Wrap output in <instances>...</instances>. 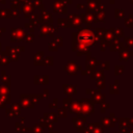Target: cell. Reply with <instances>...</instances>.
Returning a JSON list of instances; mask_svg holds the SVG:
<instances>
[{"mask_svg":"<svg viewBox=\"0 0 133 133\" xmlns=\"http://www.w3.org/2000/svg\"><path fill=\"white\" fill-rule=\"evenodd\" d=\"M100 66L102 70L104 71H108L110 69V61L109 60H104V61H101L100 62Z\"/></svg>","mask_w":133,"mask_h":133,"instance_id":"cell-25","label":"cell"},{"mask_svg":"<svg viewBox=\"0 0 133 133\" xmlns=\"http://www.w3.org/2000/svg\"><path fill=\"white\" fill-rule=\"evenodd\" d=\"M130 3H131V4L133 5V0H130Z\"/></svg>","mask_w":133,"mask_h":133,"instance_id":"cell-49","label":"cell"},{"mask_svg":"<svg viewBox=\"0 0 133 133\" xmlns=\"http://www.w3.org/2000/svg\"><path fill=\"white\" fill-rule=\"evenodd\" d=\"M29 23L30 24H32L33 26H36V25H41L42 23H43V21H42V19H41V16H39V14H32L30 17H29Z\"/></svg>","mask_w":133,"mask_h":133,"instance_id":"cell-8","label":"cell"},{"mask_svg":"<svg viewBox=\"0 0 133 133\" xmlns=\"http://www.w3.org/2000/svg\"><path fill=\"white\" fill-rule=\"evenodd\" d=\"M109 50L110 51H112V52H115V51H129V47L126 45V44H124L123 42H121L118 38H116V37H114L110 43H109Z\"/></svg>","mask_w":133,"mask_h":133,"instance_id":"cell-1","label":"cell"},{"mask_svg":"<svg viewBox=\"0 0 133 133\" xmlns=\"http://www.w3.org/2000/svg\"><path fill=\"white\" fill-rule=\"evenodd\" d=\"M97 85H98L99 87L103 88V87H104V81H103V80H98V81H97Z\"/></svg>","mask_w":133,"mask_h":133,"instance_id":"cell-41","label":"cell"},{"mask_svg":"<svg viewBox=\"0 0 133 133\" xmlns=\"http://www.w3.org/2000/svg\"><path fill=\"white\" fill-rule=\"evenodd\" d=\"M114 37H115V36H114V33H113V32H111V31H109V30L107 29L102 39H104V41H105V42H107V43H110Z\"/></svg>","mask_w":133,"mask_h":133,"instance_id":"cell-16","label":"cell"},{"mask_svg":"<svg viewBox=\"0 0 133 133\" xmlns=\"http://www.w3.org/2000/svg\"><path fill=\"white\" fill-rule=\"evenodd\" d=\"M100 62L101 61H99V60H97L95 57H92V56H87L86 57V65H89V66H97V65H100Z\"/></svg>","mask_w":133,"mask_h":133,"instance_id":"cell-13","label":"cell"},{"mask_svg":"<svg viewBox=\"0 0 133 133\" xmlns=\"http://www.w3.org/2000/svg\"><path fill=\"white\" fill-rule=\"evenodd\" d=\"M105 21V12H95V22H104Z\"/></svg>","mask_w":133,"mask_h":133,"instance_id":"cell-18","label":"cell"},{"mask_svg":"<svg viewBox=\"0 0 133 133\" xmlns=\"http://www.w3.org/2000/svg\"><path fill=\"white\" fill-rule=\"evenodd\" d=\"M90 77H91V79L97 78L98 80H103L104 79V73L102 71H96L92 75H90Z\"/></svg>","mask_w":133,"mask_h":133,"instance_id":"cell-20","label":"cell"},{"mask_svg":"<svg viewBox=\"0 0 133 133\" xmlns=\"http://www.w3.org/2000/svg\"><path fill=\"white\" fill-rule=\"evenodd\" d=\"M114 36L116 38H119V37H124L125 34H124V29L121 28V27H116L115 28V31H114Z\"/></svg>","mask_w":133,"mask_h":133,"instance_id":"cell-23","label":"cell"},{"mask_svg":"<svg viewBox=\"0 0 133 133\" xmlns=\"http://www.w3.org/2000/svg\"><path fill=\"white\" fill-rule=\"evenodd\" d=\"M48 49H49V51L55 52V51H57L58 46H57V45H56L54 42H49V43H48Z\"/></svg>","mask_w":133,"mask_h":133,"instance_id":"cell-29","label":"cell"},{"mask_svg":"<svg viewBox=\"0 0 133 133\" xmlns=\"http://www.w3.org/2000/svg\"><path fill=\"white\" fill-rule=\"evenodd\" d=\"M57 23H58V26L59 27H62V28H72L71 25H70V22L68 21V19L60 18V19L57 20Z\"/></svg>","mask_w":133,"mask_h":133,"instance_id":"cell-15","label":"cell"},{"mask_svg":"<svg viewBox=\"0 0 133 133\" xmlns=\"http://www.w3.org/2000/svg\"><path fill=\"white\" fill-rule=\"evenodd\" d=\"M68 21L70 22V25L72 28H78L81 29L82 28V24L83 21L80 18V16L78 14H68Z\"/></svg>","mask_w":133,"mask_h":133,"instance_id":"cell-2","label":"cell"},{"mask_svg":"<svg viewBox=\"0 0 133 133\" xmlns=\"http://www.w3.org/2000/svg\"><path fill=\"white\" fill-rule=\"evenodd\" d=\"M125 17V11L122 8H115L114 9V18L115 19H121Z\"/></svg>","mask_w":133,"mask_h":133,"instance_id":"cell-21","label":"cell"},{"mask_svg":"<svg viewBox=\"0 0 133 133\" xmlns=\"http://www.w3.org/2000/svg\"><path fill=\"white\" fill-rule=\"evenodd\" d=\"M95 72H96V68H95V66H89V65H86L85 70H82V71H81V74H82V75H87V74L92 75Z\"/></svg>","mask_w":133,"mask_h":133,"instance_id":"cell-17","label":"cell"},{"mask_svg":"<svg viewBox=\"0 0 133 133\" xmlns=\"http://www.w3.org/2000/svg\"><path fill=\"white\" fill-rule=\"evenodd\" d=\"M124 44H126L129 48L130 47H133V37H130V36H124Z\"/></svg>","mask_w":133,"mask_h":133,"instance_id":"cell-27","label":"cell"},{"mask_svg":"<svg viewBox=\"0 0 133 133\" xmlns=\"http://www.w3.org/2000/svg\"><path fill=\"white\" fill-rule=\"evenodd\" d=\"M132 56H133V51H131V50H129V51H121L119 52V59L122 61H127Z\"/></svg>","mask_w":133,"mask_h":133,"instance_id":"cell-12","label":"cell"},{"mask_svg":"<svg viewBox=\"0 0 133 133\" xmlns=\"http://www.w3.org/2000/svg\"><path fill=\"white\" fill-rule=\"evenodd\" d=\"M11 9H19L21 7V2L19 0H10Z\"/></svg>","mask_w":133,"mask_h":133,"instance_id":"cell-26","label":"cell"},{"mask_svg":"<svg viewBox=\"0 0 133 133\" xmlns=\"http://www.w3.org/2000/svg\"><path fill=\"white\" fill-rule=\"evenodd\" d=\"M24 27L27 28V29H29V32H30V33H33V32H34V26H33L32 24H30V23H25V24H24Z\"/></svg>","mask_w":133,"mask_h":133,"instance_id":"cell-36","label":"cell"},{"mask_svg":"<svg viewBox=\"0 0 133 133\" xmlns=\"http://www.w3.org/2000/svg\"><path fill=\"white\" fill-rule=\"evenodd\" d=\"M45 57V52L44 51H37L34 54V64L36 65H42L43 64V60Z\"/></svg>","mask_w":133,"mask_h":133,"instance_id":"cell-10","label":"cell"},{"mask_svg":"<svg viewBox=\"0 0 133 133\" xmlns=\"http://www.w3.org/2000/svg\"><path fill=\"white\" fill-rule=\"evenodd\" d=\"M76 7L78 9H83V8H86V5L85 4H82V3H77L76 4Z\"/></svg>","mask_w":133,"mask_h":133,"instance_id":"cell-39","label":"cell"},{"mask_svg":"<svg viewBox=\"0 0 133 133\" xmlns=\"http://www.w3.org/2000/svg\"><path fill=\"white\" fill-rule=\"evenodd\" d=\"M19 9H11L10 10V18H18L19 17Z\"/></svg>","mask_w":133,"mask_h":133,"instance_id":"cell-37","label":"cell"},{"mask_svg":"<svg viewBox=\"0 0 133 133\" xmlns=\"http://www.w3.org/2000/svg\"><path fill=\"white\" fill-rule=\"evenodd\" d=\"M84 22H85V25H86L85 28H90L91 23L95 22V14H92V12H90V14H85Z\"/></svg>","mask_w":133,"mask_h":133,"instance_id":"cell-11","label":"cell"},{"mask_svg":"<svg viewBox=\"0 0 133 133\" xmlns=\"http://www.w3.org/2000/svg\"><path fill=\"white\" fill-rule=\"evenodd\" d=\"M1 57H2V54H1V53H0V59H1Z\"/></svg>","mask_w":133,"mask_h":133,"instance_id":"cell-50","label":"cell"},{"mask_svg":"<svg viewBox=\"0 0 133 133\" xmlns=\"http://www.w3.org/2000/svg\"><path fill=\"white\" fill-rule=\"evenodd\" d=\"M63 6H66L64 4L63 0H54L53 1V8H60V7H63Z\"/></svg>","mask_w":133,"mask_h":133,"instance_id":"cell-24","label":"cell"},{"mask_svg":"<svg viewBox=\"0 0 133 133\" xmlns=\"http://www.w3.org/2000/svg\"><path fill=\"white\" fill-rule=\"evenodd\" d=\"M0 50H1V43H0Z\"/></svg>","mask_w":133,"mask_h":133,"instance_id":"cell-51","label":"cell"},{"mask_svg":"<svg viewBox=\"0 0 133 133\" xmlns=\"http://www.w3.org/2000/svg\"><path fill=\"white\" fill-rule=\"evenodd\" d=\"M0 18H10L9 9H0Z\"/></svg>","mask_w":133,"mask_h":133,"instance_id":"cell-28","label":"cell"},{"mask_svg":"<svg viewBox=\"0 0 133 133\" xmlns=\"http://www.w3.org/2000/svg\"><path fill=\"white\" fill-rule=\"evenodd\" d=\"M53 63H54V58H53V56H46V57H44L43 64H45V65H52Z\"/></svg>","mask_w":133,"mask_h":133,"instance_id":"cell-22","label":"cell"},{"mask_svg":"<svg viewBox=\"0 0 133 133\" xmlns=\"http://www.w3.org/2000/svg\"><path fill=\"white\" fill-rule=\"evenodd\" d=\"M108 46H109V43L105 42L104 39H101V42H100V50H101L102 52H104V51L108 48Z\"/></svg>","mask_w":133,"mask_h":133,"instance_id":"cell-30","label":"cell"},{"mask_svg":"<svg viewBox=\"0 0 133 133\" xmlns=\"http://www.w3.org/2000/svg\"><path fill=\"white\" fill-rule=\"evenodd\" d=\"M64 70H65L70 75H74V74L77 73V71L82 70V66H81V65H78L75 60H70V61L65 64Z\"/></svg>","mask_w":133,"mask_h":133,"instance_id":"cell-4","label":"cell"},{"mask_svg":"<svg viewBox=\"0 0 133 133\" xmlns=\"http://www.w3.org/2000/svg\"><path fill=\"white\" fill-rule=\"evenodd\" d=\"M128 18H130L131 20H133V14H132V12H131V14H129V17H128Z\"/></svg>","mask_w":133,"mask_h":133,"instance_id":"cell-44","label":"cell"},{"mask_svg":"<svg viewBox=\"0 0 133 133\" xmlns=\"http://www.w3.org/2000/svg\"><path fill=\"white\" fill-rule=\"evenodd\" d=\"M63 87H64V88H68V90H69L68 92H74L73 90H75V89H76L74 86H66V85H63Z\"/></svg>","mask_w":133,"mask_h":133,"instance_id":"cell-40","label":"cell"},{"mask_svg":"<svg viewBox=\"0 0 133 133\" xmlns=\"http://www.w3.org/2000/svg\"><path fill=\"white\" fill-rule=\"evenodd\" d=\"M24 38H25V41L26 42H33L34 41V34L33 33H30V32H28V33H25V35H24Z\"/></svg>","mask_w":133,"mask_h":133,"instance_id":"cell-31","label":"cell"},{"mask_svg":"<svg viewBox=\"0 0 133 133\" xmlns=\"http://www.w3.org/2000/svg\"><path fill=\"white\" fill-rule=\"evenodd\" d=\"M5 30H6V29H5L4 27H0V36H1V33H2V32H5Z\"/></svg>","mask_w":133,"mask_h":133,"instance_id":"cell-43","label":"cell"},{"mask_svg":"<svg viewBox=\"0 0 133 133\" xmlns=\"http://www.w3.org/2000/svg\"><path fill=\"white\" fill-rule=\"evenodd\" d=\"M32 5H33L34 8H38V9H41V10L45 9L43 0H33V1H32Z\"/></svg>","mask_w":133,"mask_h":133,"instance_id":"cell-19","label":"cell"},{"mask_svg":"<svg viewBox=\"0 0 133 133\" xmlns=\"http://www.w3.org/2000/svg\"><path fill=\"white\" fill-rule=\"evenodd\" d=\"M39 80L41 82H44V83H47L48 81V76H44V77H39V76H35V81Z\"/></svg>","mask_w":133,"mask_h":133,"instance_id":"cell-38","label":"cell"},{"mask_svg":"<svg viewBox=\"0 0 133 133\" xmlns=\"http://www.w3.org/2000/svg\"><path fill=\"white\" fill-rule=\"evenodd\" d=\"M90 1H94V0H86V2L88 3V2H90Z\"/></svg>","mask_w":133,"mask_h":133,"instance_id":"cell-48","label":"cell"},{"mask_svg":"<svg viewBox=\"0 0 133 133\" xmlns=\"http://www.w3.org/2000/svg\"><path fill=\"white\" fill-rule=\"evenodd\" d=\"M22 11L24 12L25 18L29 19V17H30V16L33 14V11H34V7H33V5H32V0H27L26 2L23 3V5H22Z\"/></svg>","mask_w":133,"mask_h":133,"instance_id":"cell-5","label":"cell"},{"mask_svg":"<svg viewBox=\"0 0 133 133\" xmlns=\"http://www.w3.org/2000/svg\"><path fill=\"white\" fill-rule=\"evenodd\" d=\"M39 16H41V19H42L43 23H47V24H51V25L53 24L54 20H53V18H52V15H51L50 12H48L46 9L41 10Z\"/></svg>","mask_w":133,"mask_h":133,"instance_id":"cell-6","label":"cell"},{"mask_svg":"<svg viewBox=\"0 0 133 133\" xmlns=\"http://www.w3.org/2000/svg\"><path fill=\"white\" fill-rule=\"evenodd\" d=\"M53 10L56 11V12H60V14H68L66 6H63V7H60V8H53Z\"/></svg>","mask_w":133,"mask_h":133,"instance_id":"cell-35","label":"cell"},{"mask_svg":"<svg viewBox=\"0 0 133 133\" xmlns=\"http://www.w3.org/2000/svg\"><path fill=\"white\" fill-rule=\"evenodd\" d=\"M101 4V0H94V1H90L87 3V6H86V12L85 14H95L97 11V7Z\"/></svg>","mask_w":133,"mask_h":133,"instance_id":"cell-7","label":"cell"},{"mask_svg":"<svg viewBox=\"0 0 133 133\" xmlns=\"http://www.w3.org/2000/svg\"><path fill=\"white\" fill-rule=\"evenodd\" d=\"M125 26L128 28H133V20H131L130 18H126L125 19Z\"/></svg>","mask_w":133,"mask_h":133,"instance_id":"cell-34","label":"cell"},{"mask_svg":"<svg viewBox=\"0 0 133 133\" xmlns=\"http://www.w3.org/2000/svg\"><path fill=\"white\" fill-rule=\"evenodd\" d=\"M58 47H61L63 45V37L62 36H57V37H54V41H53Z\"/></svg>","mask_w":133,"mask_h":133,"instance_id":"cell-33","label":"cell"},{"mask_svg":"<svg viewBox=\"0 0 133 133\" xmlns=\"http://www.w3.org/2000/svg\"><path fill=\"white\" fill-rule=\"evenodd\" d=\"M124 70H125V68L123 65H115L114 66V73H115V75H122L123 72H124Z\"/></svg>","mask_w":133,"mask_h":133,"instance_id":"cell-32","label":"cell"},{"mask_svg":"<svg viewBox=\"0 0 133 133\" xmlns=\"http://www.w3.org/2000/svg\"><path fill=\"white\" fill-rule=\"evenodd\" d=\"M6 0H0V3H5Z\"/></svg>","mask_w":133,"mask_h":133,"instance_id":"cell-46","label":"cell"},{"mask_svg":"<svg viewBox=\"0 0 133 133\" xmlns=\"http://www.w3.org/2000/svg\"><path fill=\"white\" fill-rule=\"evenodd\" d=\"M25 32L22 28H11V35L10 39L11 42H21L24 39Z\"/></svg>","mask_w":133,"mask_h":133,"instance_id":"cell-3","label":"cell"},{"mask_svg":"<svg viewBox=\"0 0 133 133\" xmlns=\"http://www.w3.org/2000/svg\"><path fill=\"white\" fill-rule=\"evenodd\" d=\"M109 3L110 4H114L115 3V0H109Z\"/></svg>","mask_w":133,"mask_h":133,"instance_id":"cell-45","label":"cell"},{"mask_svg":"<svg viewBox=\"0 0 133 133\" xmlns=\"http://www.w3.org/2000/svg\"><path fill=\"white\" fill-rule=\"evenodd\" d=\"M50 25L51 24H47V23H42L38 27L41 30V34L39 36H48L50 33Z\"/></svg>","mask_w":133,"mask_h":133,"instance_id":"cell-9","label":"cell"},{"mask_svg":"<svg viewBox=\"0 0 133 133\" xmlns=\"http://www.w3.org/2000/svg\"><path fill=\"white\" fill-rule=\"evenodd\" d=\"M106 28H104V27H96V28H94V32H95V35H97L98 37H100L101 39L103 38V36H104V34H105V32H106Z\"/></svg>","mask_w":133,"mask_h":133,"instance_id":"cell-14","label":"cell"},{"mask_svg":"<svg viewBox=\"0 0 133 133\" xmlns=\"http://www.w3.org/2000/svg\"><path fill=\"white\" fill-rule=\"evenodd\" d=\"M19 1H20V2H26L27 0H19Z\"/></svg>","mask_w":133,"mask_h":133,"instance_id":"cell-47","label":"cell"},{"mask_svg":"<svg viewBox=\"0 0 133 133\" xmlns=\"http://www.w3.org/2000/svg\"><path fill=\"white\" fill-rule=\"evenodd\" d=\"M64 1V4L66 5V4H72L73 3V0H63Z\"/></svg>","mask_w":133,"mask_h":133,"instance_id":"cell-42","label":"cell"}]
</instances>
